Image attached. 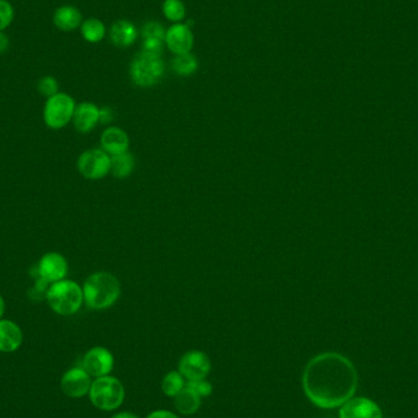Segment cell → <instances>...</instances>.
<instances>
[{
    "label": "cell",
    "instance_id": "obj_1",
    "mask_svg": "<svg viewBox=\"0 0 418 418\" xmlns=\"http://www.w3.org/2000/svg\"><path fill=\"white\" fill-rule=\"evenodd\" d=\"M302 384L316 406L335 408L356 393L358 376L354 363L336 352H324L306 366Z\"/></svg>",
    "mask_w": 418,
    "mask_h": 418
},
{
    "label": "cell",
    "instance_id": "obj_2",
    "mask_svg": "<svg viewBox=\"0 0 418 418\" xmlns=\"http://www.w3.org/2000/svg\"><path fill=\"white\" fill-rule=\"evenodd\" d=\"M84 299L93 310H106L118 301L121 294L119 280L107 271H98L84 284Z\"/></svg>",
    "mask_w": 418,
    "mask_h": 418
},
{
    "label": "cell",
    "instance_id": "obj_3",
    "mask_svg": "<svg viewBox=\"0 0 418 418\" xmlns=\"http://www.w3.org/2000/svg\"><path fill=\"white\" fill-rule=\"evenodd\" d=\"M47 301L59 316H73L82 306L84 290L73 280L62 279L51 284L47 290Z\"/></svg>",
    "mask_w": 418,
    "mask_h": 418
},
{
    "label": "cell",
    "instance_id": "obj_4",
    "mask_svg": "<svg viewBox=\"0 0 418 418\" xmlns=\"http://www.w3.org/2000/svg\"><path fill=\"white\" fill-rule=\"evenodd\" d=\"M164 70V62L160 54L142 51L131 62V79L140 87H152L162 79Z\"/></svg>",
    "mask_w": 418,
    "mask_h": 418
},
{
    "label": "cell",
    "instance_id": "obj_5",
    "mask_svg": "<svg viewBox=\"0 0 418 418\" xmlns=\"http://www.w3.org/2000/svg\"><path fill=\"white\" fill-rule=\"evenodd\" d=\"M90 402L97 408L112 411L118 408L124 402V386L120 380L114 377H99L90 385Z\"/></svg>",
    "mask_w": 418,
    "mask_h": 418
},
{
    "label": "cell",
    "instance_id": "obj_6",
    "mask_svg": "<svg viewBox=\"0 0 418 418\" xmlns=\"http://www.w3.org/2000/svg\"><path fill=\"white\" fill-rule=\"evenodd\" d=\"M75 109L76 103L74 98L69 96L68 93L59 92L47 99L43 110L45 125L54 130L62 129L74 118Z\"/></svg>",
    "mask_w": 418,
    "mask_h": 418
},
{
    "label": "cell",
    "instance_id": "obj_7",
    "mask_svg": "<svg viewBox=\"0 0 418 418\" xmlns=\"http://www.w3.org/2000/svg\"><path fill=\"white\" fill-rule=\"evenodd\" d=\"M112 157L103 149H88L82 153L77 160L79 174L88 180H99L110 171Z\"/></svg>",
    "mask_w": 418,
    "mask_h": 418
},
{
    "label": "cell",
    "instance_id": "obj_8",
    "mask_svg": "<svg viewBox=\"0 0 418 418\" xmlns=\"http://www.w3.org/2000/svg\"><path fill=\"white\" fill-rule=\"evenodd\" d=\"M210 361L201 351H190L185 354L179 363V372L187 380H201L208 376Z\"/></svg>",
    "mask_w": 418,
    "mask_h": 418
},
{
    "label": "cell",
    "instance_id": "obj_9",
    "mask_svg": "<svg viewBox=\"0 0 418 418\" xmlns=\"http://www.w3.org/2000/svg\"><path fill=\"white\" fill-rule=\"evenodd\" d=\"M38 273L45 283H57L68 274V262L58 252L45 254L38 263Z\"/></svg>",
    "mask_w": 418,
    "mask_h": 418
},
{
    "label": "cell",
    "instance_id": "obj_10",
    "mask_svg": "<svg viewBox=\"0 0 418 418\" xmlns=\"http://www.w3.org/2000/svg\"><path fill=\"white\" fill-rule=\"evenodd\" d=\"M339 418H383V413L371 399L351 397L340 406Z\"/></svg>",
    "mask_w": 418,
    "mask_h": 418
},
{
    "label": "cell",
    "instance_id": "obj_11",
    "mask_svg": "<svg viewBox=\"0 0 418 418\" xmlns=\"http://www.w3.org/2000/svg\"><path fill=\"white\" fill-rule=\"evenodd\" d=\"M113 355L104 347H93L84 357V369L92 377H104L113 368Z\"/></svg>",
    "mask_w": 418,
    "mask_h": 418
},
{
    "label": "cell",
    "instance_id": "obj_12",
    "mask_svg": "<svg viewBox=\"0 0 418 418\" xmlns=\"http://www.w3.org/2000/svg\"><path fill=\"white\" fill-rule=\"evenodd\" d=\"M90 376L81 368H73L62 376V389L70 397H81L90 393Z\"/></svg>",
    "mask_w": 418,
    "mask_h": 418
},
{
    "label": "cell",
    "instance_id": "obj_13",
    "mask_svg": "<svg viewBox=\"0 0 418 418\" xmlns=\"http://www.w3.org/2000/svg\"><path fill=\"white\" fill-rule=\"evenodd\" d=\"M165 43L176 56L190 53L193 47V34L190 27L184 23H175L167 31Z\"/></svg>",
    "mask_w": 418,
    "mask_h": 418
},
{
    "label": "cell",
    "instance_id": "obj_14",
    "mask_svg": "<svg viewBox=\"0 0 418 418\" xmlns=\"http://www.w3.org/2000/svg\"><path fill=\"white\" fill-rule=\"evenodd\" d=\"M75 129L81 134H88L99 123V108L90 102L79 103L75 109Z\"/></svg>",
    "mask_w": 418,
    "mask_h": 418
},
{
    "label": "cell",
    "instance_id": "obj_15",
    "mask_svg": "<svg viewBox=\"0 0 418 418\" xmlns=\"http://www.w3.org/2000/svg\"><path fill=\"white\" fill-rule=\"evenodd\" d=\"M103 151L109 156H118L129 151L130 140L129 136L119 127H109L101 136Z\"/></svg>",
    "mask_w": 418,
    "mask_h": 418
},
{
    "label": "cell",
    "instance_id": "obj_16",
    "mask_svg": "<svg viewBox=\"0 0 418 418\" xmlns=\"http://www.w3.org/2000/svg\"><path fill=\"white\" fill-rule=\"evenodd\" d=\"M142 38H143V49L142 51L154 54H160L163 51L167 32L164 27L159 23H147L142 27Z\"/></svg>",
    "mask_w": 418,
    "mask_h": 418
},
{
    "label": "cell",
    "instance_id": "obj_17",
    "mask_svg": "<svg viewBox=\"0 0 418 418\" xmlns=\"http://www.w3.org/2000/svg\"><path fill=\"white\" fill-rule=\"evenodd\" d=\"M23 344V332L16 323L0 319V352H14Z\"/></svg>",
    "mask_w": 418,
    "mask_h": 418
},
{
    "label": "cell",
    "instance_id": "obj_18",
    "mask_svg": "<svg viewBox=\"0 0 418 418\" xmlns=\"http://www.w3.org/2000/svg\"><path fill=\"white\" fill-rule=\"evenodd\" d=\"M53 23L58 29L71 32L82 25V14L75 6L62 5L54 12Z\"/></svg>",
    "mask_w": 418,
    "mask_h": 418
},
{
    "label": "cell",
    "instance_id": "obj_19",
    "mask_svg": "<svg viewBox=\"0 0 418 418\" xmlns=\"http://www.w3.org/2000/svg\"><path fill=\"white\" fill-rule=\"evenodd\" d=\"M110 40L114 45L119 48H126L129 45L135 43L138 36V31L135 27L134 23H131L127 20H119L114 23L110 29Z\"/></svg>",
    "mask_w": 418,
    "mask_h": 418
},
{
    "label": "cell",
    "instance_id": "obj_20",
    "mask_svg": "<svg viewBox=\"0 0 418 418\" xmlns=\"http://www.w3.org/2000/svg\"><path fill=\"white\" fill-rule=\"evenodd\" d=\"M199 406H201V396L188 385H185V388L175 396V407L179 413L193 415L197 411Z\"/></svg>",
    "mask_w": 418,
    "mask_h": 418
},
{
    "label": "cell",
    "instance_id": "obj_21",
    "mask_svg": "<svg viewBox=\"0 0 418 418\" xmlns=\"http://www.w3.org/2000/svg\"><path fill=\"white\" fill-rule=\"evenodd\" d=\"M134 169H135V158L130 153H123V154L112 157L110 171L113 173L115 177H119V179L127 177L132 174Z\"/></svg>",
    "mask_w": 418,
    "mask_h": 418
},
{
    "label": "cell",
    "instance_id": "obj_22",
    "mask_svg": "<svg viewBox=\"0 0 418 418\" xmlns=\"http://www.w3.org/2000/svg\"><path fill=\"white\" fill-rule=\"evenodd\" d=\"M81 34L87 42L98 43L106 36V26L101 20L90 17V19L85 20L81 25Z\"/></svg>",
    "mask_w": 418,
    "mask_h": 418
},
{
    "label": "cell",
    "instance_id": "obj_23",
    "mask_svg": "<svg viewBox=\"0 0 418 418\" xmlns=\"http://www.w3.org/2000/svg\"><path fill=\"white\" fill-rule=\"evenodd\" d=\"M171 68L179 76H190L197 71V59L191 53L176 56L171 62Z\"/></svg>",
    "mask_w": 418,
    "mask_h": 418
},
{
    "label": "cell",
    "instance_id": "obj_24",
    "mask_svg": "<svg viewBox=\"0 0 418 418\" xmlns=\"http://www.w3.org/2000/svg\"><path fill=\"white\" fill-rule=\"evenodd\" d=\"M184 377L180 372H170L165 376L162 383V389L164 391L165 395L174 396L175 397L181 390L185 388Z\"/></svg>",
    "mask_w": 418,
    "mask_h": 418
},
{
    "label": "cell",
    "instance_id": "obj_25",
    "mask_svg": "<svg viewBox=\"0 0 418 418\" xmlns=\"http://www.w3.org/2000/svg\"><path fill=\"white\" fill-rule=\"evenodd\" d=\"M165 17L173 23H180L186 16V8L181 0H165L163 3Z\"/></svg>",
    "mask_w": 418,
    "mask_h": 418
},
{
    "label": "cell",
    "instance_id": "obj_26",
    "mask_svg": "<svg viewBox=\"0 0 418 418\" xmlns=\"http://www.w3.org/2000/svg\"><path fill=\"white\" fill-rule=\"evenodd\" d=\"M37 88L40 90V95L47 97V98H51V97L56 96L57 93H59V84H58L57 79L53 77V76L42 77L38 81Z\"/></svg>",
    "mask_w": 418,
    "mask_h": 418
},
{
    "label": "cell",
    "instance_id": "obj_27",
    "mask_svg": "<svg viewBox=\"0 0 418 418\" xmlns=\"http://www.w3.org/2000/svg\"><path fill=\"white\" fill-rule=\"evenodd\" d=\"M15 17L14 6L8 0H0V31L8 29Z\"/></svg>",
    "mask_w": 418,
    "mask_h": 418
},
{
    "label": "cell",
    "instance_id": "obj_28",
    "mask_svg": "<svg viewBox=\"0 0 418 418\" xmlns=\"http://www.w3.org/2000/svg\"><path fill=\"white\" fill-rule=\"evenodd\" d=\"M190 388H193L199 396H207L212 393V385L209 384L207 380L201 379V380H188Z\"/></svg>",
    "mask_w": 418,
    "mask_h": 418
},
{
    "label": "cell",
    "instance_id": "obj_29",
    "mask_svg": "<svg viewBox=\"0 0 418 418\" xmlns=\"http://www.w3.org/2000/svg\"><path fill=\"white\" fill-rule=\"evenodd\" d=\"M112 119H113V114L109 108L99 109V121H102L103 124H107Z\"/></svg>",
    "mask_w": 418,
    "mask_h": 418
},
{
    "label": "cell",
    "instance_id": "obj_30",
    "mask_svg": "<svg viewBox=\"0 0 418 418\" xmlns=\"http://www.w3.org/2000/svg\"><path fill=\"white\" fill-rule=\"evenodd\" d=\"M9 38L3 31H0V54L5 53L9 49Z\"/></svg>",
    "mask_w": 418,
    "mask_h": 418
},
{
    "label": "cell",
    "instance_id": "obj_31",
    "mask_svg": "<svg viewBox=\"0 0 418 418\" xmlns=\"http://www.w3.org/2000/svg\"><path fill=\"white\" fill-rule=\"evenodd\" d=\"M147 418H179L177 416H175L174 413H169V411H154V413H151L149 416H147Z\"/></svg>",
    "mask_w": 418,
    "mask_h": 418
},
{
    "label": "cell",
    "instance_id": "obj_32",
    "mask_svg": "<svg viewBox=\"0 0 418 418\" xmlns=\"http://www.w3.org/2000/svg\"><path fill=\"white\" fill-rule=\"evenodd\" d=\"M112 418H138V417H137V416H136V415H134V413H118V415H115V416H114V417H112Z\"/></svg>",
    "mask_w": 418,
    "mask_h": 418
},
{
    "label": "cell",
    "instance_id": "obj_33",
    "mask_svg": "<svg viewBox=\"0 0 418 418\" xmlns=\"http://www.w3.org/2000/svg\"><path fill=\"white\" fill-rule=\"evenodd\" d=\"M4 312H5V301L3 299V296L0 295V319H1V317L4 315Z\"/></svg>",
    "mask_w": 418,
    "mask_h": 418
}]
</instances>
